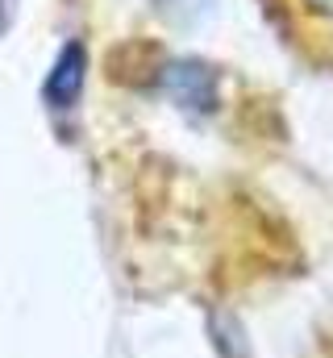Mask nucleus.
<instances>
[{
  "label": "nucleus",
  "mask_w": 333,
  "mask_h": 358,
  "mask_svg": "<svg viewBox=\"0 0 333 358\" xmlns=\"http://www.w3.org/2000/svg\"><path fill=\"white\" fill-rule=\"evenodd\" d=\"M163 92L192 113H208L217 104V76L196 59H175L163 67Z\"/></svg>",
  "instance_id": "obj_1"
},
{
  "label": "nucleus",
  "mask_w": 333,
  "mask_h": 358,
  "mask_svg": "<svg viewBox=\"0 0 333 358\" xmlns=\"http://www.w3.org/2000/svg\"><path fill=\"white\" fill-rule=\"evenodd\" d=\"M83 80H87V50H83L80 38H71L59 50V59H55V67H50V76L42 84V100L50 108H59V113L76 108V100H80V92H83Z\"/></svg>",
  "instance_id": "obj_2"
},
{
  "label": "nucleus",
  "mask_w": 333,
  "mask_h": 358,
  "mask_svg": "<svg viewBox=\"0 0 333 358\" xmlns=\"http://www.w3.org/2000/svg\"><path fill=\"white\" fill-rule=\"evenodd\" d=\"M13 17H17V0H0V34L13 25Z\"/></svg>",
  "instance_id": "obj_3"
},
{
  "label": "nucleus",
  "mask_w": 333,
  "mask_h": 358,
  "mask_svg": "<svg viewBox=\"0 0 333 358\" xmlns=\"http://www.w3.org/2000/svg\"><path fill=\"white\" fill-rule=\"evenodd\" d=\"M304 8H309V13H317V17H330V21H333V0H304Z\"/></svg>",
  "instance_id": "obj_4"
}]
</instances>
